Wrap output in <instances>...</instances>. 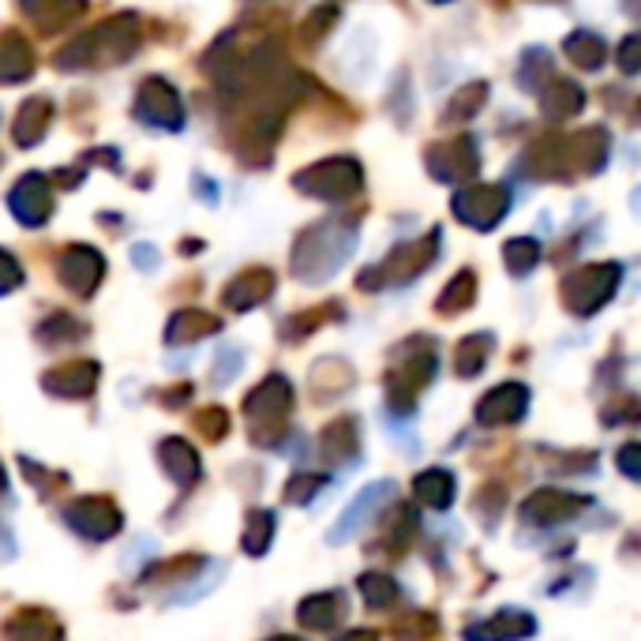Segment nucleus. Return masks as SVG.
I'll list each match as a JSON object with an SVG mask.
<instances>
[{
    "label": "nucleus",
    "mask_w": 641,
    "mask_h": 641,
    "mask_svg": "<svg viewBox=\"0 0 641 641\" xmlns=\"http://www.w3.org/2000/svg\"><path fill=\"white\" fill-rule=\"evenodd\" d=\"M507 192L499 189V184H469L466 192H458V200H454V214H458L461 222L477 225V230H491V225H499V218L507 214Z\"/></svg>",
    "instance_id": "nucleus-1"
},
{
    "label": "nucleus",
    "mask_w": 641,
    "mask_h": 641,
    "mask_svg": "<svg viewBox=\"0 0 641 641\" xmlns=\"http://www.w3.org/2000/svg\"><path fill=\"white\" fill-rule=\"evenodd\" d=\"M436 4H447V0H436Z\"/></svg>",
    "instance_id": "nucleus-9"
},
{
    "label": "nucleus",
    "mask_w": 641,
    "mask_h": 641,
    "mask_svg": "<svg viewBox=\"0 0 641 641\" xmlns=\"http://www.w3.org/2000/svg\"><path fill=\"white\" fill-rule=\"evenodd\" d=\"M428 170L436 173V181H469L480 165L477 140H458V143H436L428 151Z\"/></svg>",
    "instance_id": "nucleus-2"
},
{
    "label": "nucleus",
    "mask_w": 641,
    "mask_h": 641,
    "mask_svg": "<svg viewBox=\"0 0 641 641\" xmlns=\"http://www.w3.org/2000/svg\"><path fill=\"white\" fill-rule=\"evenodd\" d=\"M638 113H641V110H638Z\"/></svg>",
    "instance_id": "nucleus-10"
},
{
    "label": "nucleus",
    "mask_w": 641,
    "mask_h": 641,
    "mask_svg": "<svg viewBox=\"0 0 641 641\" xmlns=\"http://www.w3.org/2000/svg\"><path fill=\"white\" fill-rule=\"evenodd\" d=\"M540 110H545L551 121H570V116H578L586 110V91H581L578 83H570V79H556L540 91Z\"/></svg>",
    "instance_id": "nucleus-3"
},
{
    "label": "nucleus",
    "mask_w": 641,
    "mask_h": 641,
    "mask_svg": "<svg viewBox=\"0 0 641 641\" xmlns=\"http://www.w3.org/2000/svg\"><path fill=\"white\" fill-rule=\"evenodd\" d=\"M623 12L630 19H641V0H623Z\"/></svg>",
    "instance_id": "nucleus-8"
},
{
    "label": "nucleus",
    "mask_w": 641,
    "mask_h": 641,
    "mask_svg": "<svg viewBox=\"0 0 641 641\" xmlns=\"http://www.w3.org/2000/svg\"><path fill=\"white\" fill-rule=\"evenodd\" d=\"M563 49H567V57L574 64H581L586 72H597L600 64L608 61V42L600 34H593V31H578V34H570L567 42H563Z\"/></svg>",
    "instance_id": "nucleus-4"
},
{
    "label": "nucleus",
    "mask_w": 641,
    "mask_h": 641,
    "mask_svg": "<svg viewBox=\"0 0 641 641\" xmlns=\"http://www.w3.org/2000/svg\"><path fill=\"white\" fill-rule=\"evenodd\" d=\"M548 79H551V57L545 49H526L518 61V87L529 94H540L548 87Z\"/></svg>",
    "instance_id": "nucleus-5"
},
{
    "label": "nucleus",
    "mask_w": 641,
    "mask_h": 641,
    "mask_svg": "<svg viewBox=\"0 0 641 641\" xmlns=\"http://www.w3.org/2000/svg\"><path fill=\"white\" fill-rule=\"evenodd\" d=\"M615 61H619V68H623L627 75H638V72H641V31L630 34L627 42L615 49Z\"/></svg>",
    "instance_id": "nucleus-7"
},
{
    "label": "nucleus",
    "mask_w": 641,
    "mask_h": 641,
    "mask_svg": "<svg viewBox=\"0 0 641 641\" xmlns=\"http://www.w3.org/2000/svg\"><path fill=\"white\" fill-rule=\"evenodd\" d=\"M485 102H488V87L485 83L461 87V91L454 94V102H450V121H469V116L477 113Z\"/></svg>",
    "instance_id": "nucleus-6"
}]
</instances>
